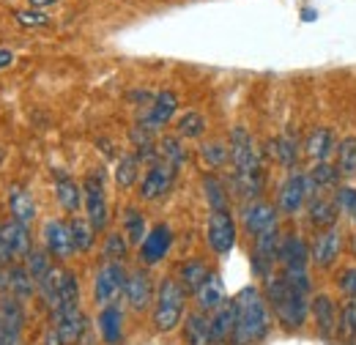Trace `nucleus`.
<instances>
[{
	"instance_id": "23",
	"label": "nucleus",
	"mask_w": 356,
	"mask_h": 345,
	"mask_svg": "<svg viewBox=\"0 0 356 345\" xmlns=\"http://www.w3.org/2000/svg\"><path fill=\"white\" fill-rule=\"evenodd\" d=\"M8 211H11V219H17L19 225H33L36 219V200L33 195L22 186V184H11L8 186Z\"/></svg>"
},
{
	"instance_id": "26",
	"label": "nucleus",
	"mask_w": 356,
	"mask_h": 345,
	"mask_svg": "<svg viewBox=\"0 0 356 345\" xmlns=\"http://www.w3.org/2000/svg\"><path fill=\"white\" fill-rule=\"evenodd\" d=\"M334 148H337L334 131L329 129V127H315L307 134V140H305V154L310 157L312 162H326Z\"/></svg>"
},
{
	"instance_id": "2",
	"label": "nucleus",
	"mask_w": 356,
	"mask_h": 345,
	"mask_svg": "<svg viewBox=\"0 0 356 345\" xmlns=\"http://www.w3.org/2000/svg\"><path fill=\"white\" fill-rule=\"evenodd\" d=\"M236 332L230 345H261L271 335V312L264 291L247 285L236 294Z\"/></svg>"
},
{
	"instance_id": "32",
	"label": "nucleus",
	"mask_w": 356,
	"mask_h": 345,
	"mask_svg": "<svg viewBox=\"0 0 356 345\" xmlns=\"http://www.w3.org/2000/svg\"><path fill=\"white\" fill-rule=\"evenodd\" d=\"M271 154H274V159H277L282 168L296 170V165H299V143H296V137L280 134L277 140H271Z\"/></svg>"
},
{
	"instance_id": "24",
	"label": "nucleus",
	"mask_w": 356,
	"mask_h": 345,
	"mask_svg": "<svg viewBox=\"0 0 356 345\" xmlns=\"http://www.w3.org/2000/svg\"><path fill=\"white\" fill-rule=\"evenodd\" d=\"M264 186H266V175L264 170H233L230 175V189L241 198V200H261V192H264Z\"/></svg>"
},
{
	"instance_id": "27",
	"label": "nucleus",
	"mask_w": 356,
	"mask_h": 345,
	"mask_svg": "<svg viewBox=\"0 0 356 345\" xmlns=\"http://www.w3.org/2000/svg\"><path fill=\"white\" fill-rule=\"evenodd\" d=\"M233 332H236V302H230L220 307L214 315H211V337L214 345L233 343Z\"/></svg>"
},
{
	"instance_id": "42",
	"label": "nucleus",
	"mask_w": 356,
	"mask_h": 345,
	"mask_svg": "<svg viewBox=\"0 0 356 345\" xmlns=\"http://www.w3.org/2000/svg\"><path fill=\"white\" fill-rule=\"evenodd\" d=\"M25 266H28V271L33 274L36 285H39L47 274L55 268V266H52V258H49V252H47V250H31V252H28V258H25Z\"/></svg>"
},
{
	"instance_id": "9",
	"label": "nucleus",
	"mask_w": 356,
	"mask_h": 345,
	"mask_svg": "<svg viewBox=\"0 0 356 345\" xmlns=\"http://www.w3.org/2000/svg\"><path fill=\"white\" fill-rule=\"evenodd\" d=\"M33 250L28 225H19L17 219H8L0 225V263H17L19 258H28Z\"/></svg>"
},
{
	"instance_id": "20",
	"label": "nucleus",
	"mask_w": 356,
	"mask_h": 345,
	"mask_svg": "<svg viewBox=\"0 0 356 345\" xmlns=\"http://www.w3.org/2000/svg\"><path fill=\"white\" fill-rule=\"evenodd\" d=\"M195 304H197V310H200V312H206V315H209V312L214 315L220 307L227 304L225 282L217 271H211V274H209V280L195 291Z\"/></svg>"
},
{
	"instance_id": "1",
	"label": "nucleus",
	"mask_w": 356,
	"mask_h": 345,
	"mask_svg": "<svg viewBox=\"0 0 356 345\" xmlns=\"http://www.w3.org/2000/svg\"><path fill=\"white\" fill-rule=\"evenodd\" d=\"M310 291L293 285L285 274H271L264 282V296L268 302V310L274 312L277 323L285 332H299L310 315Z\"/></svg>"
},
{
	"instance_id": "28",
	"label": "nucleus",
	"mask_w": 356,
	"mask_h": 345,
	"mask_svg": "<svg viewBox=\"0 0 356 345\" xmlns=\"http://www.w3.org/2000/svg\"><path fill=\"white\" fill-rule=\"evenodd\" d=\"M211 268L203 258H189L178 266V282L186 288V294H195L206 280H209Z\"/></svg>"
},
{
	"instance_id": "39",
	"label": "nucleus",
	"mask_w": 356,
	"mask_h": 345,
	"mask_svg": "<svg viewBox=\"0 0 356 345\" xmlns=\"http://www.w3.org/2000/svg\"><path fill=\"white\" fill-rule=\"evenodd\" d=\"M176 131L178 137H184V140H197V137L206 134V118L197 110H186L176 121Z\"/></svg>"
},
{
	"instance_id": "19",
	"label": "nucleus",
	"mask_w": 356,
	"mask_h": 345,
	"mask_svg": "<svg viewBox=\"0 0 356 345\" xmlns=\"http://www.w3.org/2000/svg\"><path fill=\"white\" fill-rule=\"evenodd\" d=\"M337 200L323 195V192H312V198L307 200V219L315 230H326V227H334L337 225Z\"/></svg>"
},
{
	"instance_id": "47",
	"label": "nucleus",
	"mask_w": 356,
	"mask_h": 345,
	"mask_svg": "<svg viewBox=\"0 0 356 345\" xmlns=\"http://www.w3.org/2000/svg\"><path fill=\"white\" fill-rule=\"evenodd\" d=\"M337 288L346 294V296H351L356 299V266H348V268H343L340 274H337Z\"/></svg>"
},
{
	"instance_id": "12",
	"label": "nucleus",
	"mask_w": 356,
	"mask_h": 345,
	"mask_svg": "<svg viewBox=\"0 0 356 345\" xmlns=\"http://www.w3.org/2000/svg\"><path fill=\"white\" fill-rule=\"evenodd\" d=\"M241 225L255 239V236L266 233L271 227H280V209L268 200H250L241 209Z\"/></svg>"
},
{
	"instance_id": "48",
	"label": "nucleus",
	"mask_w": 356,
	"mask_h": 345,
	"mask_svg": "<svg viewBox=\"0 0 356 345\" xmlns=\"http://www.w3.org/2000/svg\"><path fill=\"white\" fill-rule=\"evenodd\" d=\"M0 345H19V335L17 332H8L0 326Z\"/></svg>"
},
{
	"instance_id": "11",
	"label": "nucleus",
	"mask_w": 356,
	"mask_h": 345,
	"mask_svg": "<svg viewBox=\"0 0 356 345\" xmlns=\"http://www.w3.org/2000/svg\"><path fill=\"white\" fill-rule=\"evenodd\" d=\"M176 175L178 170L173 165H168V162H156V165H151L145 175L140 178V200H159V198H165L170 189H173V184H176Z\"/></svg>"
},
{
	"instance_id": "51",
	"label": "nucleus",
	"mask_w": 356,
	"mask_h": 345,
	"mask_svg": "<svg viewBox=\"0 0 356 345\" xmlns=\"http://www.w3.org/2000/svg\"><path fill=\"white\" fill-rule=\"evenodd\" d=\"M0 162H3V151H0Z\"/></svg>"
},
{
	"instance_id": "40",
	"label": "nucleus",
	"mask_w": 356,
	"mask_h": 345,
	"mask_svg": "<svg viewBox=\"0 0 356 345\" xmlns=\"http://www.w3.org/2000/svg\"><path fill=\"white\" fill-rule=\"evenodd\" d=\"M310 184H312V192H326L329 186H334L337 181H340V172L334 165H329V162H315V168L310 172Z\"/></svg>"
},
{
	"instance_id": "50",
	"label": "nucleus",
	"mask_w": 356,
	"mask_h": 345,
	"mask_svg": "<svg viewBox=\"0 0 356 345\" xmlns=\"http://www.w3.org/2000/svg\"><path fill=\"white\" fill-rule=\"evenodd\" d=\"M52 3H58V0H28L31 8H44V6H52Z\"/></svg>"
},
{
	"instance_id": "37",
	"label": "nucleus",
	"mask_w": 356,
	"mask_h": 345,
	"mask_svg": "<svg viewBox=\"0 0 356 345\" xmlns=\"http://www.w3.org/2000/svg\"><path fill=\"white\" fill-rule=\"evenodd\" d=\"M102 255H104V260H110V263H124V260L129 258V239L124 233H118V230L107 233L104 236Z\"/></svg>"
},
{
	"instance_id": "46",
	"label": "nucleus",
	"mask_w": 356,
	"mask_h": 345,
	"mask_svg": "<svg viewBox=\"0 0 356 345\" xmlns=\"http://www.w3.org/2000/svg\"><path fill=\"white\" fill-rule=\"evenodd\" d=\"M14 17H17V22L25 25V28H44L47 22H49V17H47L44 11H39V8H22V11H17Z\"/></svg>"
},
{
	"instance_id": "25",
	"label": "nucleus",
	"mask_w": 356,
	"mask_h": 345,
	"mask_svg": "<svg viewBox=\"0 0 356 345\" xmlns=\"http://www.w3.org/2000/svg\"><path fill=\"white\" fill-rule=\"evenodd\" d=\"M72 307H80V282H77V274H74V271L60 268L55 302H52L49 310H52V312H60V310H72Z\"/></svg>"
},
{
	"instance_id": "41",
	"label": "nucleus",
	"mask_w": 356,
	"mask_h": 345,
	"mask_svg": "<svg viewBox=\"0 0 356 345\" xmlns=\"http://www.w3.org/2000/svg\"><path fill=\"white\" fill-rule=\"evenodd\" d=\"M159 162H168L176 170H181V165L186 162V148H181L178 137H162L159 140Z\"/></svg>"
},
{
	"instance_id": "34",
	"label": "nucleus",
	"mask_w": 356,
	"mask_h": 345,
	"mask_svg": "<svg viewBox=\"0 0 356 345\" xmlns=\"http://www.w3.org/2000/svg\"><path fill=\"white\" fill-rule=\"evenodd\" d=\"M334 154H337L334 168H337V172H340V178H354L356 175V137L354 134L343 137V140L337 143Z\"/></svg>"
},
{
	"instance_id": "14",
	"label": "nucleus",
	"mask_w": 356,
	"mask_h": 345,
	"mask_svg": "<svg viewBox=\"0 0 356 345\" xmlns=\"http://www.w3.org/2000/svg\"><path fill=\"white\" fill-rule=\"evenodd\" d=\"M124 299L134 312H145L154 299H156V285L154 277L148 274V268H134L127 277V288H124Z\"/></svg>"
},
{
	"instance_id": "10",
	"label": "nucleus",
	"mask_w": 356,
	"mask_h": 345,
	"mask_svg": "<svg viewBox=\"0 0 356 345\" xmlns=\"http://www.w3.org/2000/svg\"><path fill=\"white\" fill-rule=\"evenodd\" d=\"M227 148H230V162L236 170H261V151L255 145V137L244 127H233Z\"/></svg>"
},
{
	"instance_id": "49",
	"label": "nucleus",
	"mask_w": 356,
	"mask_h": 345,
	"mask_svg": "<svg viewBox=\"0 0 356 345\" xmlns=\"http://www.w3.org/2000/svg\"><path fill=\"white\" fill-rule=\"evenodd\" d=\"M11 63H14V52L6 49V47H0V69H8Z\"/></svg>"
},
{
	"instance_id": "45",
	"label": "nucleus",
	"mask_w": 356,
	"mask_h": 345,
	"mask_svg": "<svg viewBox=\"0 0 356 345\" xmlns=\"http://www.w3.org/2000/svg\"><path fill=\"white\" fill-rule=\"evenodd\" d=\"M334 200H337L340 214H346V219H351L356 225V189L354 186H337Z\"/></svg>"
},
{
	"instance_id": "36",
	"label": "nucleus",
	"mask_w": 356,
	"mask_h": 345,
	"mask_svg": "<svg viewBox=\"0 0 356 345\" xmlns=\"http://www.w3.org/2000/svg\"><path fill=\"white\" fill-rule=\"evenodd\" d=\"M203 195L211 211H225L227 209V186L217 175H203Z\"/></svg>"
},
{
	"instance_id": "29",
	"label": "nucleus",
	"mask_w": 356,
	"mask_h": 345,
	"mask_svg": "<svg viewBox=\"0 0 356 345\" xmlns=\"http://www.w3.org/2000/svg\"><path fill=\"white\" fill-rule=\"evenodd\" d=\"M184 340L186 345H214L211 337V318H206V312H192L184 321Z\"/></svg>"
},
{
	"instance_id": "4",
	"label": "nucleus",
	"mask_w": 356,
	"mask_h": 345,
	"mask_svg": "<svg viewBox=\"0 0 356 345\" xmlns=\"http://www.w3.org/2000/svg\"><path fill=\"white\" fill-rule=\"evenodd\" d=\"M277 263L282 266V274L293 285L310 291V271H307V266H310V247H307V241L302 236H296V233L282 236L280 252H277Z\"/></svg>"
},
{
	"instance_id": "16",
	"label": "nucleus",
	"mask_w": 356,
	"mask_h": 345,
	"mask_svg": "<svg viewBox=\"0 0 356 345\" xmlns=\"http://www.w3.org/2000/svg\"><path fill=\"white\" fill-rule=\"evenodd\" d=\"M42 239H44V250L52 260H69L74 255V241H72V230L69 222L63 219H47L42 227Z\"/></svg>"
},
{
	"instance_id": "21",
	"label": "nucleus",
	"mask_w": 356,
	"mask_h": 345,
	"mask_svg": "<svg viewBox=\"0 0 356 345\" xmlns=\"http://www.w3.org/2000/svg\"><path fill=\"white\" fill-rule=\"evenodd\" d=\"M55 198L60 203L63 211L77 216V211L86 206V198H83V184H77L72 175L66 172H55Z\"/></svg>"
},
{
	"instance_id": "22",
	"label": "nucleus",
	"mask_w": 356,
	"mask_h": 345,
	"mask_svg": "<svg viewBox=\"0 0 356 345\" xmlns=\"http://www.w3.org/2000/svg\"><path fill=\"white\" fill-rule=\"evenodd\" d=\"M96 326H99V335L107 345L124 343V310L118 304L102 307V312L96 318Z\"/></svg>"
},
{
	"instance_id": "43",
	"label": "nucleus",
	"mask_w": 356,
	"mask_h": 345,
	"mask_svg": "<svg viewBox=\"0 0 356 345\" xmlns=\"http://www.w3.org/2000/svg\"><path fill=\"white\" fill-rule=\"evenodd\" d=\"M200 157H203V162L209 165V168H222L227 165V159H230V148L220 143V140H211V143H203L200 145Z\"/></svg>"
},
{
	"instance_id": "31",
	"label": "nucleus",
	"mask_w": 356,
	"mask_h": 345,
	"mask_svg": "<svg viewBox=\"0 0 356 345\" xmlns=\"http://www.w3.org/2000/svg\"><path fill=\"white\" fill-rule=\"evenodd\" d=\"M22 323H25V310L22 302L11 294V296H0V326L8 329V332H22Z\"/></svg>"
},
{
	"instance_id": "17",
	"label": "nucleus",
	"mask_w": 356,
	"mask_h": 345,
	"mask_svg": "<svg viewBox=\"0 0 356 345\" xmlns=\"http://www.w3.org/2000/svg\"><path fill=\"white\" fill-rule=\"evenodd\" d=\"M310 315L315 323V332L323 340L337 337V326H340V307L334 304V299L329 294H318L310 302Z\"/></svg>"
},
{
	"instance_id": "44",
	"label": "nucleus",
	"mask_w": 356,
	"mask_h": 345,
	"mask_svg": "<svg viewBox=\"0 0 356 345\" xmlns=\"http://www.w3.org/2000/svg\"><path fill=\"white\" fill-rule=\"evenodd\" d=\"M340 340H356V299L340 307V326H337Z\"/></svg>"
},
{
	"instance_id": "33",
	"label": "nucleus",
	"mask_w": 356,
	"mask_h": 345,
	"mask_svg": "<svg viewBox=\"0 0 356 345\" xmlns=\"http://www.w3.org/2000/svg\"><path fill=\"white\" fill-rule=\"evenodd\" d=\"M121 222H124V236L129 239V244H143L145 241V236H148V225H145V214L137 209V206H127L124 209V216H121Z\"/></svg>"
},
{
	"instance_id": "15",
	"label": "nucleus",
	"mask_w": 356,
	"mask_h": 345,
	"mask_svg": "<svg viewBox=\"0 0 356 345\" xmlns=\"http://www.w3.org/2000/svg\"><path fill=\"white\" fill-rule=\"evenodd\" d=\"M170 247H173V230H170V225H165V222L154 225V227L148 230L145 241L140 244V263H143L145 268L162 263V260L168 258Z\"/></svg>"
},
{
	"instance_id": "8",
	"label": "nucleus",
	"mask_w": 356,
	"mask_h": 345,
	"mask_svg": "<svg viewBox=\"0 0 356 345\" xmlns=\"http://www.w3.org/2000/svg\"><path fill=\"white\" fill-rule=\"evenodd\" d=\"M312 198V184H310V175L302 170H291L288 178L282 181L280 186V195H277V209L282 214L288 216H296L305 206L307 200Z\"/></svg>"
},
{
	"instance_id": "38",
	"label": "nucleus",
	"mask_w": 356,
	"mask_h": 345,
	"mask_svg": "<svg viewBox=\"0 0 356 345\" xmlns=\"http://www.w3.org/2000/svg\"><path fill=\"white\" fill-rule=\"evenodd\" d=\"M137 178H140V159H137V154H124L118 159V165H115V184L121 189H132L134 184H137Z\"/></svg>"
},
{
	"instance_id": "3",
	"label": "nucleus",
	"mask_w": 356,
	"mask_h": 345,
	"mask_svg": "<svg viewBox=\"0 0 356 345\" xmlns=\"http://www.w3.org/2000/svg\"><path fill=\"white\" fill-rule=\"evenodd\" d=\"M184 310H186V288L178 282V277H165L159 285H156V299H154V329L168 335L178 329L181 318H184Z\"/></svg>"
},
{
	"instance_id": "35",
	"label": "nucleus",
	"mask_w": 356,
	"mask_h": 345,
	"mask_svg": "<svg viewBox=\"0 0 356 345\" xmlns=\"http://www.w3.org/2000/svg\"><path fill=\"white\" fill-rule=\"evenodd\" d=\"M69 230H72V241H74V252H90L96 244V227L83 216H72L69 219Z\"/></svg>"
},
{
	"instance_id": "7",
	"label": "nucleus",
	"mask_w": 356,
	"mask_h": 345,
	"mask_svg": "<svg viewBox=\"0 0 356 345\" xmlns=\"http://www.w3.org/2000/svg\"><path fill=\"white\" fill-rule=\"evenodd\" d=\"M236 239H238V227H236V219L230 214V209L211 211L209 222H206V244L211 247V252L220 258L230 255L236 247Z\"/></svg>"
},
{
	"instance_id": "30",
	"label": "nucleus",
	"mask_w": 356,
	"mask_h": 345,
	"mask_svg": "<svg viewBox=\"0 0 356 345\" xmlns=\"http://www.w3.org/2000/svg\"><path fill=\"white\" fill-rule=\"evenodd\" d=\"M8 288H11V294H14L19 302L33 296V291H36V280H33V274L28 271V266H22V263H11V268H8Z\"/></svg>"
},
{
	"instance_id": "18",
	"label": "nucleus",
	"mask_w": 356,
	"mask_h": 345,
	"mask_svg": "<svg viewBox=\"0 0 356 345\" xmlns=\"http://www.w3.org/2000/svg\"><path fill=\"white\" fill-rule=\"evenodd\" d=\"M176 110H178L176 93H173V90H159V93L154 96V102L148 104V113H145L137 124L148 131H159L162 127H168V124L173 121Z\"/></svg>"
},
{
	"instance_id": "5",
	"label": "nucleus",
	"mask_w": 356,
	"mask_h": 345,
	"mask_svg": "<svg viewBox=\"0 0 356 345\" xmlns=\"http://www.w3.org/2000/svg\"><path fill=\"white\" fill-rule=\"evenodd\" d=\"M83 198H86V219L102 233L110 225V206H107V192H104V172L90 170L83 181Z\"/></svg>"
},
{
	"instance_id": "6",
	"label": "nucleus",
	"mask_w": 356,
	"mask_h": 345,
	"mask_svg": "<svg viewBox=\"0 0 356 345\" xmlns=\"http://www.w3.org/2000/svg\"><path fill=\"white\" fill-rule=\"evenodd\" d=\"M127 277L129 271L124 268V263H110L104 260L93 277V302L99 307H107V304H115V299L124 294L127 288Z\"/></svg>"
},
{
	"instance_id": "13",
	"label": "nucleus",
	"mask_w": 356,
	"mask_h": 345,
	"mask_svg": "<svg viewBox=\"0 0 356 345\" xmlns=\"http://www.w3.org/2000/svg\"><path fill=\"white\" fill-rule=\"evenodd\" d=\"M340 252H343V233L337 225L315 233L310 244V260L318 268H332L340 258Z\"/></svg>"
}]
</instances>
